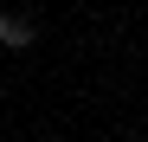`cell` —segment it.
<instances>
[{
    "label": "cell",
    "mask_w": 148,
    "mask_h": 142,
    "mask_svg": "<svg viewBox=\"0 0 148 142\" xmlns=\"http://www.w3.org/2000/svg\"><path fill=\"white\" fill-rule=\"evenodd\" d=\"M142 142H148V136H142Z\"/></svg>",
    "instance_id": "cell-2"
},
{
    "label": "cell",
    "mask_w": 148,
    "mask_h": 142,
    "mask_svg": "<svg viewBox=\"0 0 148 142\" xmlns=\"http://www.w3.org/2000/svg\"><path fill=\"white\" fill-rule=\"evenodd\" d=\"M0 45L7 52H32L39 45V19L32 13H0Z\"/></svg>",
    "instance_id": "cell-1"
}]
</instances>
